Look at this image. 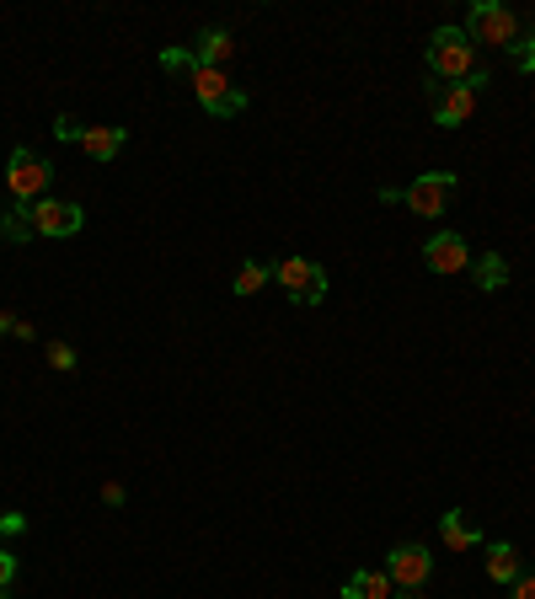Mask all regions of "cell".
<instances>
[{
    "label": "cell",
    "mask_w": 535,
    "mask_h": 599,
    "mask_svg": "<svg viewBox=\"0 0 535 599\" xmlns=\"http://www.w3.org/2000/svg\"><path fill=\"white\" fill-rule=\"evenodd\" d=\"M428 70H434V80H471V76H482L477 43L466 38V27H439V33L428 38Z\"/></svg>",
    "instance_id": "obj_1"
},
{
    "label": "cell",
    "mask_w": 535,
    "mask_h": 599,
    "mask_svg": "<svg viewBox=\"0 0 535 599\" xmlns=\"http://www.w3.org/2000/svg\"><path fill=\"white\" fill-rule=\"evenodd\" d=\"M274 279L294 306H322L327 300V268L311 263V257H279L274 263Z\"/></svg>",
    "instance_id": "obj_2"
},
{
    "label": "cell",
    "mask_w": 535,
    "mask_h": 599,
    "mask_svg": "<svg viewBox=\"0 0 535 599\" xmlns=\"http://www.w3.org/2000/svg\"><path fill=\"white\" fill-rule=\"evenodd\" d=\"M466 38L514 48V43H520V16H514L509 5H498V0H471V11H466Z\"/></svg>",
    "instance_id": "obj_3"
},
{
    "label": "cell",
    "mask_w": 535,
    "mask_h": 599,
    "mask_svg": "<svg viewBox=\"0 0 535 599\" xmlns=\"http://www.w3.org/2000/svg\"><path fill=\"white\" fill-rule=\"evenodd\" d=\"M482 86H488V70L471 80H455V86H439V80H428V97H434V123L439 129H460V123L477 113V97H482Z\"/></svg>",
    "instance_id": "obj_4"
},
{
    "label": "cell",
    "mask_w": 535,
    "mask_h": 599,
    "mask_svg": "<svg viewBox=\"0 0 535 599\" xmlns=\"http://www.w3.org/2000/svg\"><path fill=\"white\" fill-rule=\"evenodd\" d=\"M188 80H193V97H199L204 113H214V119H236V113H247V91L231 86L225 70H204V65H193Z\"/></svg>",
    "instance_id": "obj_5"
},
{
    "label": "cell",
    "mask_w": 535,
    "mask_h": 599,
    "mask_svg": "<svg viewBox=\"0 0 535 599\" xmlns=\"http://www.w3.org/2000/svg\"><path fill=\"white\" fill-rule=\"evenodd\" d=\"M48 182H54V166H48L38 151L16 145L11 160H5V188H11V199H16V203L43 199V193H48Z\"/></svg>",
    "instance_id": "obj_6"
},
{
    "label": "cell",
    "mask_w": 535,
    "mask_h": 599,
    "mask_svg": "<svg viewBox=\"0 0 535 599\" xmlns=\"http://www.w3.org/2000/svg\"><path fill=\"white\" fill-rule=\"evenodd\" d=\"M450 193H455V171H423V177H412L408 188H402V203H408L412 214H423V220H439Z\"/></svg>",
    "instance_id": "obj_7"
},
{
    "label": "cell",
    "mask_w": 535,
    "mask_h": 599,
    "mask_svg": "<svg viewBox=\"0 0 535 599\" xmlns=\"http://www.w3.org/2000/svg\"><path fill=\"white\" fill-rule=\"evenodd\" d=\"M428 573H434V552H428L423 541H402V546L386 552V578H391L397 589H423Z\"/></svg>",
    "instance_id": "obj_8"
},
{
    "label": "cell",
    "mask_w": 535,
    "mask_h": 599,
    "mask_svg": "<svg viewBox=\"0 0 535 599\" xmlns=\"http://www.w3.org/2000/svg\"><path fill=\"white\" fill-rule=\"evenodd\" d=\"M81 225H86V209L76 199H38L33 203V236L59 241V236H76Z\"/></svg>",
    "instance_id": "obj_9"
},
{
    "label": "cell",
    "mask_w": 535,
    "mask_h": 599,
    "mask_svg": "<svg viewBox=\"0 0 535 599\" xmlns=\"http://www.w3.org/2000/svg\"><path fill=\"white\" fill-rule=\"evenodd\" d=\"M423 263H428V274L450 279V274H466V268H471V246H466L460 231H439V236L423 241Z\"/></svg>",
    "instance_id": "obj_10"
},
{
    "label": "cell",
    "mask_w": 535,
    "mask_h": 599,
    "mask_svg": "<svg viewBox=\"0 0 535 599\" xmlns=\"http://www.w3.org/2000/svg\"><path fill=\"white\" fill-rule=\"evenodd\" d=\"M231 33L225 27H204L199 38H193V65H204V70H225V59H231Z\"/></svg>",
    "instance_id": "obj_11"
},
{
    "label": "cell",
    "mask_w": 535,
    "mask_h": 599,
    "mask_svg": "<svg viewBox=\"0 0 535 599\" xmlns=\"http://www.w3.org/2000/svg\"><path fill=\"white\" fill-rule=\"evenodd\" d=\"M124 140H129V129H119V123H91L86 140H81V151L91 160H113L119 151H124Z\"/></svg>",
    "instance_id": "obj_12"
},
{
    "label": "cell",
    "mask_w": 535,
    "mask_h": 599,
    "mask_svg": "<svg viewBox=\"0 0 535 599\" xmlns=\"http://www.w3.org/2000/svg\"><path fill=\"white\" fill-rule=\"evenodd\" d=\"M343 599H391V578H386V567H380V573H375V567L348 573V578H343Z\"/></svg>",
    "instance_id": "obj_13"
},
{
    "label": "cell",
    "mask_w": 535,
    "mask_h": 599,
    "mask_svg": "<svg viewBox=\"0 0 535 599\" xmlns=\"http://www.w3.org/2000/svg\"><path fill=\"white\" fill-rule=\"evenodd\" d=\"M439 535H445V546H450V552H471V546H482V530H471L466 509L439 514Z\"/></svg>",
    "instance_id": "obj_14"
},
{
    "label": "cell",
    "mask_w": 535,
    "mask_h": 599,
    "mask_svg": "<svg viewBox=\"0 0 535 599\" xmlns=\"http://www.w3.org/2000/svg\"><path fill=\"white\" fill-rule=\"evenodd\" d=\"M482 557H488V578H493V584H514V578L525 573V567H520V552H514L509 541H493Z\"/></svg>",
    "instance_id": "obj_15"
},
{
    "label": "cell",
    "mask_w": 535,
    "mask_h": 599,
    "mask_svg": "<svg viewBox=\"0 0 535 599\" xmlns=\"http://www.w3.org/2000/svg\"><path fill=\"white\" fill-rule=\"evenodd\" d=\"M471 279H477L482 295H498V289L509 284V263H503L498 252H482V263H471Z\"/></svg>",
    "instance_id": "obj_16"
},
{
    "label": "cell",
    "mask_w": 535,
    "mask_h": 599,
    "mask_svg": "<svg viewBox=\"0 0 535 599\" xmlns=\"http://www.w3.org/2000/svg\"><path fill=\"white\" fill-rule=\"evenodd\" d=\"M0 236L5 241H33V209H27V203H11V209L0 214Z\"/></svg>",
    "instance_id": "obj_17"
},
{
    "label": "cell",
    "mask_w": 535,
    "mask_h": 599,
    "mask_svg": "<svg viewBox=\"0 0 535 599\" xmlns=\"http://www.w3.org/2000/svg\"><path fill=\"white\" fill-rule=\"evenodd\" d=\"M268 279H274V268L252 257V263H242V268H236V284H231V289L247 300V295H257V289H268Z\"/></svg>",
    "instance_id": "obj_18"
},
{
    "label": "cell",
    "mask_w": 535,
    "mask_h": 599,
    "mask_svg": "<svg viewBox=\"0 0 535 599\" xmlns=\"http://www.w3.org/2000/svg\"><path fill=\"white\" fill-rule=\"evenodd\" d=\"M54 140H65V145H81V140H86V123L70 119V113H59V119H54Z\"/></svg>",
    "instance_id": "obj_19"
},
{
    "label": "cell",
    "mask_w": 535,
    "mask_h": 599,
    "mask_svg": "<svg viewBox=\"0 0 535 599\" xmlns=\"http://www.w3.org/2000/svg\"><path fill=\"white\" fill-rule=\"evenodd\" d=\"M161 70H171V76H188V70H193V48H166V54H161Z\"/></svg>",
    "instance_id": "obj_20"
},
{
    "label": "cell",
    "mask_w": 535,
    "mask_h": 599,
    "mask_svg": "<svg viewBox=\"0 0 535 599\" xmlns=\"http://www.w3.org/2000/svg\"><path fill=\"white\" fill-rule=\"evenodd\" d=\"M76 348L70 343H48V369H76Z\"/></svg>",
    "instance_id": "obj_21"
},
{
    "label": "cell",
    "mask_w": 535,
    "mask_h": 599,
    "mask_svg": "<svg viewBox=\"0 0 535 599\" xmlns=\"http://www.w3.org/2000/svg\"><path fill=\"white\" fill-rule=\"evenodd\" d=\"M11 584H16V557L11 546H0V595H11Z\"/></svg>",
    "instance_id": "obj_22"
},
{
    "label": "cell",
    "mask_w": 535,
    "mask_h": 599,
    "mask_svg": "<svg viewBox=\"0 0 535 599\" xmlns=\"http://www.w3.org/2000/svg\"><path fill=\"white\" fill-rule=\"evenodd\" d=\"M509 54H514V65H520V70H535V38L514 43V48H509Z\"/></svg>",
    "instance_id": "obj_23"
},
{
    "label": "cell",
    "mask_w": 535,
    "mask_h": 599,
    "mask_svg": "<svg viewBox=\"0 0 535 599\" xmlns=\"http://www.w3.org/2000/svg\"><path fill=\"white\" fill-rule=\"evenodd\" d=\"M22 530H27V514H16V509L0 514V541H5V535H22Z\"/></svg>",
    "instance_id": "obj_24"
},
{
    "label": "cell",
    "mask_w": 535,
    "mask_h": 599,
    "mask_svg": "<svg viewBox=\"0 0 535 599\" xmlns=\"http://www.w3.org/2000/svg\"><path fill=\"white\" fill-rule=\"evenodd\" d=\"M509 595H514V599H535V573H520V578L509 584Z\"/></svg>",
    "instance_id": "obj_25"
},
{
    "label": "cell",
    "mask_w": 535,
    "mask_h": 599,
    "mask_svg": "<svg viewBox=\"0 0 535 599\" xmlns=\"http://www.w3.org/2000/svg\"><path fill=\"white\" fill-rule=\"evenodd\" d=\"M102 503H113V509H119V503H124V487H119V481H108V487H102Z\"/></svg>",
    "instance_id": "obj_26"
},
{
    "label": "cell",
    "mask_w": 535,
    "mask_h": 599,
    "mask_svg": "<svg viewBox=\"0 0 535 599\" xmlns=\"http://www.w3.org/2000/svg\"><path fill=\"white\" fill-rule=\"evenodd\" d=\"M5 332H16V321H11L5 311H0V337H5Z\"/></svg>",
    "instance_id": "obj_27"
},
{
    "label": "cell",
    "mask_w": 535,
    "mask_h": 599,
    "mask_svg": "<svg viewBox=\"0 0 535 599\" xmlns=\"http://www.w3.org/2000/svg\"><path fill=\"white\" fill-rule=\"evenodd\" d=\"M402 599H423V595H417V589H402Z\"/></svg>",
    "instance_id": "obj_28"
}]
</instances>
